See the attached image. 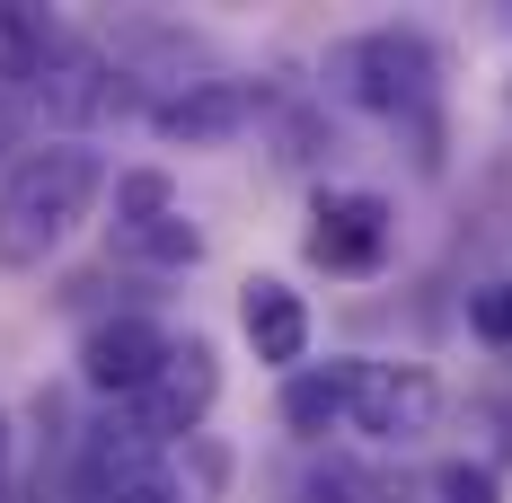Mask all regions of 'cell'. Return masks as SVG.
Returning a JSON list of instances; mask_svg holds the SVG:
<instances>
[{
	"mask_svg": "<svg viewBox=\"0 0 512 503\" xmlns=\"http://www.w3.org/2000/svg\"><path fill=\"white\" fill-rule=\"evenodd\" d=\"M256 124V89L248 80H177L168 98H151V133L168 151H221Z\"/></svg>",
	"mask_w": 512,
	"mask_h": 503,
	"instance_id": "cell-8",
	"label": "cell"
},
{
	"mask_svg": "<svg viewBox=\"0 0 512 503\" xmlns=\"http://www.w3.org/2000/svg\"><path fill=\"white\" fill-rule=\"evenodd\" d=\"M433 503H504V477L486 459H442L433 468Z\"/></svg>",
	"mask_w": 512,
	"mask_h": 503,
	"instance_id": "cell-14",
	"label": "cell"
},
{
	"mask_svg": "<svg viewBox=\"0 0 512 503\" xmlns=\"http://www.w3.org/2000/svg\"><path fill=\"white\" fill-rule=\"evenodd\" d=\"M239 336L256 345V362H274V371L292 380L309 362V301L283 274H248V283H239Z\"/></svg>",
	"mask_w": 512,
	"mask_h": 503,
	"instance_id": "cell-9",
	"label": "cell"
},
{
	"mask_svg": "<svg viewBox=\"0 0 512 503\" xmlns=\"http://www.w3.org/2000/svg\"><path fill=\"white\" fill-rule=\"evenodd\" d=\"M468 327H477L486 345H512V274H495V283L468 292Z\"/></svg>",
	"mask_w": 512,
	"mask_h": 503,
	"instance_id": "cell-15",
	"label": "cell"
},
{
	"mask_svg": "<svg viewBox=\"0 0 512 503\" xmlns=\"http://www.w3.org/2000/svg\"><path fill=\"white\" fill-rule=\"evenodd\" d=\"M389 239H398L389 195H371V186H336V195H318L301 248H309V265H327V274H380V265H389Z\"/></svg>",
	"mask_w": 512,
	"mask_h": 503,
	"instance_id": "cell-5",
	"label": "cell"
},
{
	"mask_svg": "<svg viewBox=\"0 0 512 503\" xmlns=\"http://www.w3.org/2000/svg\"><path fill=\"white\" fill-rule=\"evenodd\" d=\"M177 212V186L159 177V168H124L115 177V239H133V230H151Z\"/></svg>",
	"mask_w": 512,
	"mask_h": 503,
	"instance_id": "cell-12",
	"label": "cell"
},
{
	"mask_svg": "<svg viewBox=\"0 0 512 503\" xmlns=\"http://www.w3.org/2000/svg\"><path fill=\"white\" fill-rule=\"evenodd\" d=\"M9 442H18V433H9V415H0V495H9Z\"/></svg>",
	"mask_w": 512,
	"mask_h": 503,
	"instance_id": "cell-19",
	"label": "cell"
},
{
	"mask_svg": "<svg viewBox=\"0 0 512 503\" xmlns=\"http://www.w3.org/2000/svg\"><path fill=\"white\" fill-rule=\"evenodd\" d=\"M371 503H398V495H389V486H371Z\"/></svg>",
	"mask_w": 512,
	"mask_h": 503,
	"instance_id": "cell-20",
	"label": "cell"
},
{
	"mask_svg": "<svg viewBox=\"0 0 512 503\" xmlns=\"http://www.w3.org/2000/svg\"><path fill=\"white\" fill-rule=\"evenodd\" d=\"M345 424L380 451H407L442 424V380L424 362H354V398H345Z\"/></svg>",
	"mask_w": 512,
	"mask_h": 503,
	"instance_id": "cell-4",
	"label": "cell"
},
{
	"mask_svg": "<svg viewBox=\"0 0 512 503\" xmlns=\"http://www.w3.org/2000/svg\"><path fill=\"white\" fill-rule=\"evenodd\" d=\"M115 248L133 256V265H159V274H186V265H204V230H195L186 212H168V221L133 230V239H115Z\"/></svg>",
	"mask_w": 512,
	"mask_h": 503,
	"instance_id": "cell-11",
	"label": "cell"
},
{
	"mask_svg": "<svg viewBox=\"0 0 512 503\" xmlns=\"http://www.w3.org/2000/svg\"><path fill=\"white\" fill-rule=\"evenodd\" d=\"M345 398H354V362H301L283 380V433L301 442H327L345 424Z\"/></svg>",
	"mask_w": 512,
	"mask_h": 503,
	"instance_id": "cell-10",
	"label": "cell"
},
{
	"mask_svg": "<svg viewBox=\"0 0 512 503\" xmlns=\"http://www.w3.org/2000/svg\"><path fill=\"white\" fill-rule=\"evenodd\" d=\"M168 345H177V336H168L159 318H142V309H124V318H98V327L80 336V380H89L106 406H133V398L159 380Z\"/></svg>",
	"mask_w": 512,
	"mask_h": 503,
	"instance_id": "cell-6",
	"label": "cell"
},
{
	"mask_svg": "<svg viewBox=\"0 0 512 503\" xmlns=\"http://www.w3.org/2000/svg\"><path fill=\"white\" fill-rule=\"evenodd\" d=\"M186 459H195V486H204V503L230 486V451H221V442H204V433H195V442H186Z\"/></svg>",
	"mask_w": 512,
	"mask_h": 503,
	"instance_id": "cell-16",
	"label": "cell"
},
{
	"mask_svg": "<svg viewBox=\"0 0 512 503\" xmlns=\"http://www.w3.org/2000/svg\"><path fill=\"white\" fill-rule=\"evenodd\" d=\"M106 195V159L89 142H45V151H18L0 177V274H36Z\"/></svg>",
	"mask_w": 512,
	"mask_h": 503,
	"instance_id": "cell-2",
	"label": "cell"
},
{
	"mask_svg": "<svg viewBox=\"0 0 512 503\" xmlns=\"http://www.w3.org/2000/svg\"><path fill=\"white\" fill-rule=\"evenodd\" d=\"M0 503H18V495H0Z\"/></svg>",
	"mask_w": 512,
	"mask_h": 503,
	"instance_id": "cell-21",
	"label": "cell"
},
{
	"mask_svg": "<svg viewBox=\"0 0 512 503\" xmlns=\"http://www.w3.org/2000/svg\"><path fill=\"white\" fill-rule=\"evenodd\" d=\"M212 398H221V353H212V336H177L168 362H159V380L133 398V415L151 424L159 442H195Z\"/></svg>",
	"mask_w": 512,
	"mask_h": 503,
	"instance_id": "cell-7",
	"label": "cell"
},
{
	"mask_svg": "<svg viewBox=\"0 0 512 503\" xmlns=\"http://www.w3.org/2000/svg\"><path fill=\"white\" fill-rule=\"evenodd\" d=\"M336 98H354L362 115L398 124L415 142V168H442V53L415 27H362L327 53Z\"/></svg>",
	"mask_w": 512,
	"mask_h": 503,
	"instance_id": "cell-1",
	"label": "cell"
},
{
	"mask_svg": "<svg viewBox=\"0 0 512 503\" xmlns=\"http://www.w3.org/2000/svg\"><path fill=\"white\" fill-rule=\"evenodd\" d=\"M9 115H18V80H9V62H0V151H9Z\"/></svg>",
	"mask_w": 512,
	"mask_h": 503,
	"instance_id": "cell-18",
	"label": "cell"
},
{
	"mask_svg": "<svg viewBox=\"0 0 512 503\" xmlns=\"http://www.w3.org/2000/svg\"><path fill=\"white\" fill-rule=\"evenodd\" d=\"M115 503H186V495H177V477L159 468V477H142V486H124V495H115Z\"/></svg>",
	"mask_w": 512,
	"mask_h": 503,
	"instance_id": "cell-17",
	"label": "cell"
},
{
	"mask_svg": "<svg viewBox=\"0 0 512 503\" xmlns=\"http://www.w3.org/2000/svg\"><path fill=\"white\" fill-rule=\"evenodd\" d=\"M9 80H18V106H27V115H45V124H98V115L124 106L115 62H106L89 36H71V27H62L36 62H18Z\"/></svg>",
	"mask_w": 512,
	"mask_h": 503,
	"instance_id": "cell-3",
	"label": "cell"
},
{
	"mask_svg": "<svg viewBox=\"0 0 512 503\" xmlns=\"http://www.w3.org/2000/svg\"><path fill=\"white\" fill-rule=\"evenodd\" d=\"M292 503H371V477H362L354 459H309L301 477H292Z\"/></svg>",
	"mask_w": 512,
	"mask_h": 503,
	"instance_id": "cell-13",
	"label": "cell"
}]
</instances>
